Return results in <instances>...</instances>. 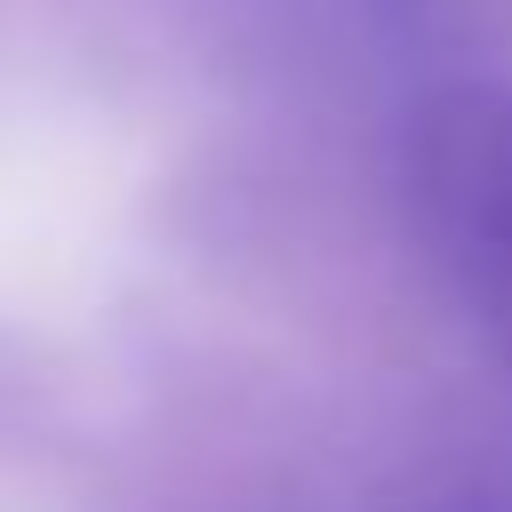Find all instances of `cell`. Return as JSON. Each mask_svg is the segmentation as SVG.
I'll return each mask as SVG.
<instances>
[{
    "instance_id": "obj_1",
    "label": "cell",
    "mask_w": 512,
    "mask_h": 512,
    "mask_svg": "<svg viewBox=\"0 0 512 512\" xmlns=\"http://www.w3.org/2000/svg\"><path fill=\"white\" fill-rule=\"evenodd\" d=\"M400 200L440 288L512 368V80L464 72L416 96Z\"/></svg>"
},
{
    "instance_id": "obj_2",
    "label": "cell",
    "mask_w": 512,
    "mask_h": 512,
    "mask_svg": "<svg viewBox=\"0 0 512 512\" xmlns=\"http://www.w3.org/2000/svg\"><path fill=\"white\" fill-rule=\"evenodd\" d=\"M448 512H512V448H504V456H480V464L456 480Z\"/></svg>"
}]
</instances>
